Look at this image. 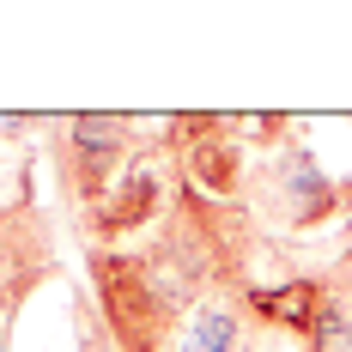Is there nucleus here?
Listing matches in <instances>:
<instances>
[{
	"instance_id": "1",
	"label": "nucleus",
	"mask_w": 352,
	"mask_h": 352,
	"mask_svg": "<svg viewBox=\"0 0 352 352\" xmlns=\"http://www.w3.org/2000/svg\"><path fill=\"white\" fill-rule=\"evenodd\" d=\"M134 122L128 116H67L61 122V176L73 188V207L91 212L109 188L122 182V170L134 164Z\"/></svg>"
},
{
	"instance_id": "2",
	"label": "nucleus",
	"mask_w": 352,
	"mask_h": 352,
	"mask_svg": "<svg viewBox=\"0 0 352 352\" xmlns=\"http://www.w3.org/2000/svg\"><path fill=\"white\" fill-rule=\"evenodd\" d=\"M261 207L280 212L285 225H322L328 212L340 207V182H328L316 164V152L298 140H285L267 170H261Z\"/></svg>"
},
{
	"instance_id": "3",
	"label": "nucleus",
	"mask_w": 352,
	"mask_h": 352,
	"mask_svg": "<svg viewBox=\"0 0 352 352\" xmlns=\"http://www.w3.org/2000/svg\"><path fill=\"white\" fill-rule=\"evenodd\" d=\"M164 188H170L164 158H158V146H146V152H134V164L122 170V182L85 212V231H91V237H128V231L152 225V219L164 212Z\"/></svg>"
},
{
	"instance_id": "4",
	"label": "nucleus",
	"mask_w": 352,
	"mask_h": 352,
	"mask_svg": "<svg viewBox=\"0 0 352 352\" xmlns=\"http://www.w3.org/2000/svg\"><path fill=\"white\" fill-rule=\"evenodd\" d=\"M164 352H255V328H249L243 292L237 298H225V292L201 298L188 316L176 322V334L164 340Z\"/></svg>"
}]
</instances>
